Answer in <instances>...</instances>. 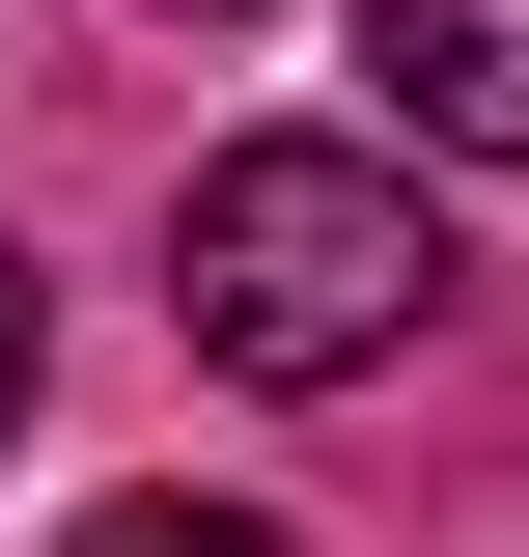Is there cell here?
Listing matches in <instances>:
<instances>
[{
	"label": "cell",
	"mask_w": 529,
	"mask_h": 557,
	"mask_svg": "<svg viewBox=\"0 0 529 557\" xmlns=\"http://www.w3.org/2000/svg\"><path fill=\"white\" fill-rule=\"evenodd\" d=\"M168 307H196V362H251V391H362V362L446 307V223H418L391 139H223L196 196H168Z\"/></svg>",
	"instance_id": "1"
},
{
	"label": "cell",
	"mask_w": 529,
	"mask_h": 557,
	"mask_svg": "<svg viewBox=\"0 0 529 557\" xmlns=\"http://www.w3.org/2000/svg\"><path fill=\"white\" fill-rule=\"evenodd\" d=\"M362 84L446 168H529V0H362Z\"/></svg>",
	"instance_id": "2"
},
{
	"label": "cell",
	"mask_w": 529,
	"mask_h": 557,
	"mask_svg": "<svg viewBox=\"0 0 529 557\" xmlns=\"http://www.w3.org/2000/svg\"><path fill=\"white\" fill-rule=\"evenodd\" d=\"M57 557H279V530H251V502H84Z\"/></svg>",
	"instance_id": "3"
},
{
	"label": "cell",
	"mask_w": 529,
	"mask_h": 557,
	"mask_svg": "<svg viewBox=\"0 0 529 557\" xmlns=\"http://www.w3.org/2000/svg\"><path fill=\"white\" fill-rule=\"evenodd\" d=\"M28 362H57V307H28V251H0V418H28Z\"/></svg>",
	"instance_id": "4"
},
{
	"label": "cell",
	"mask_w": 529,
	"mask_h": 557,
	"mask_svg": "<svg viewBox=\"0 0 529 557\" xmlns=\"http://www.w3.org/2000/svg\"><path fill=\"white\" fill-rule=\"evenodd\" d=\"M168 28H223V0H168Z\"/></svg>",
	"instance_id": "5"
}]
</instances>
